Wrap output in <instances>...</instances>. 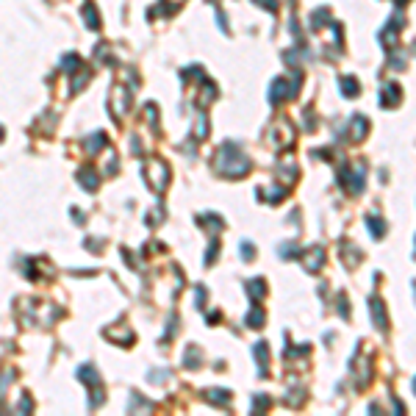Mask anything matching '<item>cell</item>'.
<instances>
[{"label":"cell","mask_w":416,"mask_h":416,"mask_svg":"<svg viewBox=\"0 0 416 416\" xmlns=\"http://www.w3.org/2000/svg\"><path fill=\"white\" fill-rule=\"evenodd\" d=\"M217 169L228 178H242V175L250 172V161L236 145H225L217 156Z\"/></svg>","instance_id":"1"},{"label":"cell","mask_w":416,"mask_h":416,"mask_svg":"<svg viewBox=\"0 0 416 416\" xmlns=\"http://www.w3.org/2000/svg\"><path fill=\"white\" fill-rule=\"evenodd\" d=\"M78 183L83 186L86 191H95L97 183H100V175L92 169V166H83V169H78Z\"/></svg>","instance_id":"2"},{"label":"cell","mask_w":416,"mask_h":416,"mask_svg":"<svg viewBox=\"0 0 416 416\" xmlns=\"http://www.w3.org/2000/svg\"><path fill=\"white\" fill-rule=\"evenodd\" d=\"M369 308H372V316H374L377 330L389 328V319H386V311H383V300H380V297H372V300H369Z\"/></svg>","instance_id":"3"},{"label":"cell","mask_w":416,"mask_h":416,"mask_svg":"<svg viewBox=\"0 0 416 416\" xmlns=\"http://www.w3.org/2000/svg\"><path fill=\"white\" fill-rule=\"evenodd\" d=\"M322 258H325V250H322L319 244H316V247H311V250L305 252V269H308V272H316V269H319V264H322Z\"/></svg>","instance_id":"4"},{"label":"cell","mask_w":416,"mask_h":416,"mask_svg":"<svg viewBox=\"0 0 416 416\" xmlns=\"http://www.w3.org/2000/svg\"><path fill=\"white\" fill-rule=\"evenodd\" d=\"M286 95H294V89H286V78H277L275 83H272V89H269V100H272V103H280Z\"/></svg>","instance_id":"5"},{"label":"cell","mask_w":416,"mask_h":416,"mask_svg":"<svg viewBox=\"0 0 416 416\" xmlns=\"http://www.w3.org/2000/svg\"><path fill=\"white\" fill-rule=\"evenodd\" d=\"M252 355L258 358V369H261V377H264V374H267V366H269V350H267V344L258 341L255 350H252Z\"/></svg>","instance_id":"6"},{"label":"cell","mask_w":416,"mask_h":416,"mask_svg":"<svg viewBox=\"0 0 416 416\" xmlns=\"http://www.w3.org/2000/svg\"><path fill=\"white\" fill-rule=\"evenodd\" d=\"M402 92H399L397 83H389V86H383V105H397Z\"/></svg>","instance_id":"7"},{"label":"cell","mask_w":416,"mask_h":416,"mask_svg":"<svg viewBox=\"0 0 416 416\" xmlns=\"http://www.w3.org/2000/svg\"><path fill=\"white\" fill-rule=\"evenodd\" d=\"M206 399L211 402V405H228V399H230V391L225 389H211L206 394Z\"/></svg>","instance_id":"8"},{"label":"cell","mask_w":416,"mask_h":416,"mask_svg":"<svg viewBox=\"0 0 416 416\" xmlns=\"http://www.w3.org/2000/svg\"><path fill=\"white\" fill-rule=\"evenodd\" d=\"M366 225H369V230H372L374 239H383V233H386V225H383L380 217H374V214H366Z\"/></svg>","instance_id":"9"},{"label":"cell","mask_w":416,"mask_h":416,"mask_svg":"<svg viewBox=\"0 0 416 416\" xmlns=\"http://www.w3.org/2000/svg\"><path fill=\"white\" fill-rule=\"evenodd\" d=\"M247 291H250L252 300H261V297L267 294V286H264V280H261V277H255V280L247 283Z\"/></svg>","instance_id":"10"},{"label":"cell","mask_w":416,"mask_h":416,"mask_svg":"<svg viewBox=\"0 0 416 416\" xmlns=\"http://www.w3.org/2000/svg\"><path fill=\"white\" fill-rule=\"evenodd\" d=\"M78 377H81L83 383H92V386H97V383H100V374H97L89 364H86V366H81V369H78Z\"/></svg>","instance_id":"11"},{"label":"cell","mask_w":416,"mask_h":416,"mask_svg":"<svg viewBox=\"0 0 416 416\" xmlns=\"http://www.w3.org/2000/svg\"><path fill=\"white\" fill-rule=\"evenodd\" d=\"M353 125H355V128H353V139H364V133H366V125H369V122L364 120V117H353Z\"/></svg>","instance_id":"12"},{"label":"cell","mask_w":416,"mask_h":416,"mask_svg":"<svg viewBox=\"0 0 416 416\" xmlns=\"http://www.w3.org/2000/svg\"><path fill=\"white\" fill-rule=\"evenodd\" d=\"M264 325V311L261 308H252L250 313H247V328H261Z\"/></svg>","instance_id":"13"},{"label":"cell","mask_w":416,"mask_h":416,"mask_svg":"<svg viewBox=\"0 0 416 416\" xmlns=\"http://www.w3.org/2000/svg\"><path fill=\"white\" fill-rule=\"evenodd\" d=\"M341 92H344L347 97H355V95H358V83H355V78H341Z\"/></svg>","instance_id":"14"},{"label":"cell","mask_w":416,"mask_h":416,"mask_svg":"<svg viewBox=\"0 0 416 416\" xmlns=\"http://www.w3.org/2000/svg\"><path fill=\"white\" fill-rule=\"evenodd\" d=\"M200 358H203V355H200L197 347H189V353H186V366H189V369H197V366H200Z\"/></svg>","instance_id":"15"},{"label":"cell","mask_w":416,"mask_h":416,"mask_svg":"<svg viewBox=\"0 0 416 416\" xmlns=\"http://www.w3.org/2000/svg\"><path fill=\"white\" fill-rule=\"evenodd\" d=\"M103 142H105V136H103V133H95V136L89 139V153H97Z\"/></svg>","instance_id":"16"},{"label":"cell","mask_w":416,"mask_h":416,"mask_svg":"<svg viewBox=\"0 0 416 416\" xmlns=\"http://www.w3.org/2000/svg\"><path fill=\"white\" fill-rule=\"evenodd\" d=\"M83 17H86L89 28H97V25H100V22H97V17H95V9H92V6H86V9H83Z\"/></svg>","instance_id":"17"},{"label":"cell","mask_w":416,"mask_h":416,"mask_svg":"<svg viewBox=\"0 0 416 416\" xmlns=\"http://www.w3.org/2000/svg\"><path fill=\"white\" fill-rule=\"evenodd\" d=\"M242 255H244V261H252L255 250H252V244H250V242H244V244H242Z\"/></svg>","instance_id":"18"},{"label":"cell","mask_w":416,"mask_h":416,"mask_svg":"<svg viewBox=\"0 0 416 416\" xmlns=\"http://www.w3.org/2000/svg\"><path fill=\"white\" fill-rule=\"evenodd\" d=\"M267 405H269V397H258V399H252V408H255V411H264Z\"/></svg>","instance_id":"19"},{"label":"cell","mask_w":416,"mask_h":416,"mask_svg":"<svg viewBox=\"0 0 416 416\" xmlns=\"http://www.w3.org/2000/svg\"><path fill=\"white\" fill-rule=\"evenodd\" d=\"M252 3H258V6H267L269 11H277V0H252Z\"/></svg>","instance_id":"20"},{"label":"cell","mask_w":416,"mask_h":416,"mask_svg":"<svg viewBox=\"0 0 416 416\" xmlns=\"http://www.w3.org/2000/svg\"><path fill=\"white\" fill-rule=\"evenodd\" d=\"M414 391H416V377H414Z\"/></svg>","instance_id":"21"}]
</instances>
